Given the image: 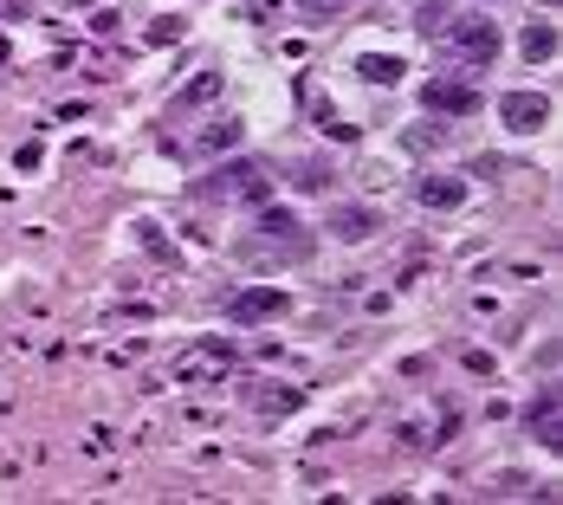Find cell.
Listing matches in <instances>:
<instances>
[{
	"label": "cell",
	"instance_id": "obj_7",
	"mask_svg": "<svg viewBox=\"0 0 563 505\" xmlns=\"http://www.w3.org/2000/svg\"><path fill=\"white\" fill-rule=\"evenodd\" d=\"M499 124L518 130V136L544 130V124H551V98H544V91H505V98H499Z\"/></svg>",
	"mask_w": 563,
	"mask_h": 505
},
{
	"label": "cell",
	"instance_id": "obj_3",
	"mask_svg": "<svg viewBox=\"0 0 563 505\" xmlns=\"http://www.w3.org/2000/svg\"><path fill=\"white\" fill-rule=\"evenodd\" d=\"M233 363H240V350H233L227 337H208V344H195L182 363H175V382H188V389H208V382L233 376Z\"/></svg>",
	"mask_w": 563,
	"mask_h": 505
},
{
	"label": "cell",
	"instance_id": "obj_5",
	"mask_svg": "<svg viewBox=\"0 0 563 505\" xmlns=\"http://www.w3.org/2000/svg\"><path fill=\"white\" fill-rule=\"evenodd\" d=\"M421 104H428L434 117H473L479 91H473V78H428V85H421Z\"/></svg>",
	"mask_w": 563,
	"mask_h": 505
},
{
	"label": "cell",
	"instance_id": "obj_17",
	"mask_svg": "<svg viewBox=\"0 0 563 505\" xmlns=\"http://www.w3.org/2000/svg\"><path fill=\"white\" fill-rule=\"evenodd\" d=\"M343 7H350V0H298V13H311V20H331Z\"/></svg>",
	"mask_w": 563,
	"mask_h": 505
},
{
	"label": "cell",
	"instance_id": "obj_14",
	"mask_svg": "<svg viewBox=\"0 0 563 505\" xmlns=\"http://www.w3.org/2000/svg\"><path fill=\"white\" fill-rule=\"evenodd\" d=\"M259 234H272V240H292V234H298V221H292L285 208H266V214H259Z\"/></svg>",
	"mask_w": 563,
	"mask_h": 505
},
{
	"label": "cell",
	"instance_id": "obj_18",
	"mask_svg": "<svg viewBox=\"0 0 563 505\" xmlns=\"http://www.w3.org/2000/svg\"><path fill=\"white\" fill-rule=\"evenodd\" d=\"M175 39H182V20H156V26H149V46H175Z\"/></svg>",
	"mask_w": 563,
	"mask_h": 505
},
{
	"label": "cell",
	"instance_id": "obj_19",
	"mask_svg": "<svg viewBox=\"0 0 563 505\" xmlns=\"http://www.w3.org/2000/svg\"><path fill=\"white\" fill-rule=\"evenodd\" d=\"M466 370H473V376H492V370H499V363H492L486 350H466Z\"/></svg>",
	"mask_w": 563,
	"mask_h": 505
},
{
	"label": "cell",
	"instance_id": "obj_15",
	"mask_svg": "<svg viewBox=\"0 0 563 505\" xmlns=\"http://www.w3.org/2000/svg\"><path fill=\"white\" fill-rule=\"evenodd\" d=\"M136 240H143V247L156 253L162 266H169V259H175V247H169V240H162V227H156V221H136Z\"/></svg>",
	"mask_w": 563,
	"mask_h": 505
},
{
	"label": "cell",
	"instance_id": "obj_2",
	"mask_svg": "<svg viewBox=\"0 0 563 505\" xmlns=\"http://www.w3.org/2000/svg\"><path fill=\"white\" fill-rule=\"evenodd\" d=\"M195 195L201 201H221V195H233V201H266L272 195V175L259 169V162H227V169L208 175V182H195Z\"/></svg>",
	"mask_w": 563,
	"mask_h": 505
},
{
	"label": "cell",
	"instance_id": "obj_16",
	"mask_svg": "<svg viewBox=\"0 0 563 505\" xmlns=\"http://www.w3.org/2000/svg\"><path fill=\"white\" fill-rule=\"evenodd\" d=\"M208 98H221V78H214V72H208V78H195V85L182 91V104H208Z\"/></svg>",
	"mask_w": 563,
	"mask_h": 505
},
{
	"label": "cell",
	"instance_id": "obj_10",
	"mask_svg": "<svg viewBox=\"0 0 563 505\" xmlns=\"http://www.w3.org/2000/svg\"><path fill=\"white\" fill-rule=\"evenodd\" d=\"M376 208H356V201H350V208H331V234L343 240V247H356V240H369V234H376Z\"/></svg>",
	"mask_w": 563,
	"mask_h": 505
},
{
	"label": "cell",
	"instance_id": "obj_12",
	"mask_svg": "<svg viewBox=\"0 0 563 505\" xmlns=\"http://www.w3.org/2000/svg\"><path fill=\"white\" fill-rule=\"evenodd\" d=\"M246 136V124H233V117H221V124H208L195 136V156H221V149H233Z\"/></svg>",
	"mask_w": 563,
	"mask_h": 505
},
{
	"label": "cell",
	"instance_id": "obj_9",
	"mask_svg": "<svg viewBox=\"0 0 563 505\" xmlns=\"http://www.w3.org/2000/svg\"><path fill=\"white\" fill-rule=\"evenodd\" d=\"M415 201H421V208H434V214H453V208H466V182H460V175H421Z\"/></svg>",
	"mask_w": 563,
	"mask_h": 505
},
{
	"label": "cell",
	"instance_id": "obj_13",
	"mask_svg": "<svg viewBox=\"0 0 563 505\" xmlns=\"http://www.w3.org/2000/svg\"><path fill=\"white\" fill-rule=\"evenodd\" d=\"M356 72H363L369 85H395L408 65H402V59H389V52H363V59H356Z\"/></svg>",
	"mask_w": 563,
	"mask_h": 505
},
{
	"label": "cell",
	"instance_id": "obj_4",
	"mask_svg": "<svg viewBox=\"0 0 563 505\" xmlns=\"http://www.w3.org/2000/svg\"><path fill=\"white\" fill-rule=\"evenodd\" d=\"M292 311V292H279V285H246V292L227 298V318L240 324V331H253V324H272Z\"/></svg>",
	"mask_w": 563,
	"mask_h": 505
},
{
	"label": "cell",
	"instance_id": "obj_8",
	"mask_svg": "<svg viewBox=\"0 0 563 505\" xmlns=\"http://www.w3.org/2000/svg\"><path fill=\"white\" fill-rule=\"evenodd\" d=\"M240 395L259 415H292V408H305V382H240Z\"/></svg>",
	"mask_w": 563,
	"mask_h": 505
},
{
	"label": "cell",
	"instance_id": "obj_1",
	"mask_svg": "<svg viewBox=\"0 0 563 505\" xmlns=\"http://www.w3.org/2000/svg\"><path fill=\"white\" fill-rule=\"evenodd\" d=\"M441 39H447L453 65H473V72L499 59V20H479V13H473V20H453Z\"/></svg>",
	"mask_w": 563,
	"mask_h": 505
},
{
	"label": "cell",
	"instance_id": "obj_11",
	"mask_svg": "<svg viewBox=\"0 0 563 505\" xmlns=\"http://www.w3.org/2000/svg\"><path fill=\"white\" fill-rule=\"evenodd\" d=\"M551 52H557V26L551 20H531L525 33H518V59H525V65H544Z\"/></svg>",
	"mask_w": 563,
	"mask_h": 505
},
{
	"label": "cell",
	"instance_id": "obj_6",
	"mask_svg": "<svg viewBox=\"0 0 563 505\" xmlns=\"http://www.w3.org/2000/svg\"><path fill=\"white\" fill-rule=\"evenodd\" d=\"M525 434L538 447H563V395L544 382L538 395H531V408H525Z\"/></svg>",
	"mask_w": 563,
	"mask_h": 505
}]
</instances>
